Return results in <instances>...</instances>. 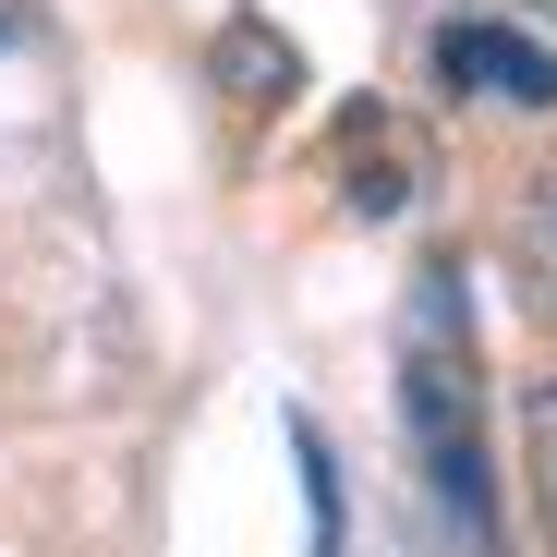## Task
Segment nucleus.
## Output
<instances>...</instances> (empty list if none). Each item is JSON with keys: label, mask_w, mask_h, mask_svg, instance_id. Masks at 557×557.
Wrapping results in <instances>:
<instances>
[{"label": "nucleus", "mask_w": 557, "mask_h": 557, "mask_svg": "<svg viewBox=\"0 0 557 557\" xmlns=\"http://www.w3.org/2000/svg\"><path fill=\"white\" fill-rule=\"evenodd\" d=\"M400 424L424 460V509L448 557H497V460H485V388L460 351V267H424V339L400 363Z\"/></svg>", "instance_id": "f257e3e1"}, {"label": "nucleus", "mask_w": 557, "mask_h": 557, "mask_svg": "<svg viewBox=\"0 0 557 557\" xmlns=\"http://www.w3.org/2000/svg\"><path fill=\"white\" fill-rule=\"evenodd\" d=\"M436 85H448V98L557 110V49L521 37V25H473V13H448V25H436Z\"/></svg>", "instance_id": "f03ea898"}, {"label": "nucleus", "mask_w": 557, "mask_h": 557, "mask_svg": "<svg viewBox=\"0 0 557 557\" xmlns=\"http://www.w3.org/2000/svg\"><path fill=\"white\" fill-rule=\"evenodd\" d=\"M521 460H533V509H545V545H557V376L521 388Z\"/></svg>", "instance_id": "7ed1b4c3"}, {"label": "nucleus", "mask_w": 557, "mask_h": 557, "mask_svg": "<svg viewBox=\"0 0 557 557\" xmlns=\"http://www.w3.org/2000/svg\"><path fill=\"white\" fill-rule=\"evenodd\" d=\"M219 73H243V85H267V98H304V61H292V49H267L255 25H231V37H219Z\"/></svg>", "instance_id": "20e7f679"}, {"label": "nucleus", "mask_w": 557, "mask_h": 557, "mask_svg": "<svg viewBox=\"0 0 557 557\" xmlns=\"http://www.w3.org/2000/svg\"><path fill=\"white\" fill-rule=\"evenodd\" d=\"M509 243H521V267H533V292L557 304V170L521 195V231H509Z\"/></svg>", "instance_id": "39448f33"}, {"label": "nucleus", "mask_w": 557, "mask_h": 557, "mask_svg": "<svg viewBox=\"0 0 557 557\" xmlns=\"http://www.w3.org/2000/svg\"><path fill=\"white\" fill-rule=\"evenodd\" d=\"M292 460H304V485H315V557H339V460L315 424H292Z\"/></svg>", "instance_id": "423d86ee"}, {"label": "nucleus", "mask_w": 557, "mask_h": 557, "mask_svg": "<svg viewBox=\"0 0 557 557\" xmlns=\"http://www.w3.org/2000/svg\"><path fill=\"white\" fill-rule=\"evenodd\" d=\"M460 13H473V25H521V37H533V25H557V0H460Z\"/></svg>", "instance_id": "0eeeda50"}]
</instances>
